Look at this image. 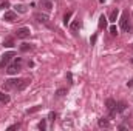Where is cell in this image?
<instances>
[{
    "mask_svg": "<svg viewBox=\"0 0 133 131\" xmlns=\"http://www.w3.org/2000/svg\"><path fill=\"white\" fill-rule=\"evenodd\" d=\"M17 83H19V80H17V79H9V80H6V82L3 83V90H5V91H9V90L16 88V86H17Z\"/></svg>",
    "mask_w": 133,
    "mask_h": 131,
    "instance_id": "277c9868",
    "label": "cell"
},
{
    "mask_svg": "<svg viewBox=\"0 0 133 131\" xmlns=\"http://www.w3.org/2000/svg\"><path fill=\"white\" fill-rule=\"evenodd\" d=\"M105 25H107V17H105V16H101V17H99V23H98L99 30L105 28Z\"/></svg>",
    "mask_w": 133,
    "mask_h": 131,
    "instance_id": "5bb4252c",
    "label": "cell"
},
{
    "mask_svg": "<svg viewBox=\"0 0 133 131\" xmlns=\"http://www.w3.org/2000/svg\"><path fill=\"white\" fill-rule=\"evenodd\" d=\"M66 79H68L70 83H74V82H73V74H71V72H66Z\"/></svg>",
    "mask_w": 133,
    "mask_h": 131,
    "instance_id": "4316f807",
    "label": "cell"
},
{
    "mask_svg": "<svg viewBox=\"0 0 133 131\" xmlns=\"http://www.w3.org/2000/svg\"><path fill=\"white\" fill-rule=\"evenodd\" d=\"M118 16H119V11H118V9H113V11L110 12V17H108V20H110L111 23H115V22L118 20Z\"/></svg>",
    "mask_w": 133,
    "mask_h": 131,
    "instance_id": "7c38bea8",
    "label": "cell"
},
{
    "mask_svg": "<svg viewBox=\"0 0 133 131\" xmlns=\"http://www.w3.org/2000/svg\"><path fill=\"white\" fill-rule=\"evenodd\" d=\"M110 34H111V35H116V34H118V28H116L115 25L110 26Z\"/></svg>",
    "mask_w": 133,
    "mask_h": 131,
    "instance_id": "603a6c76",
    "label": "cell"
},
{
    "mask_svg": "<svg viewBox=\"0 0 133 131\" xmlns=\"http://www.w3.org/2000/svg\"><path fill=\"white\" fill-rule=\"evenodd\" d=\"M99 2H101V3H104V2H105V0H99Z\"/></svg>",
    "mask_w": 133,
    "mask_h": 131,
    "instance_id": "f546056e",
    "label": "cell"
},
{
    "mask_svg": "<svg viewBox=\"0 0 133 131\" xmlns=\"http://www.w3.org/2000/svg\"><path fill=\"white\" fill-rule=\"evenodd\" d=\"M127 86H133V79L130 80V82H127Z\"/></svg>",
    "mask_w": 133,
    "mask_h": 131,
    "instance_id": "f1b7e54d",
    "label": "cell"
},
{
    "mask_svg": "<svg viewBox=\"0 0 133 131\" xmlns=\"http://www.w3.org/2000/svg\"><path fill=\"white\" fill-rule=\"evenodd\" d=\"M39 6H40L43 11H46V12H50V11L53 9V3H51V0H40V2H39Z\"/></svg>",
    "mask_w": 133,
    "mask_h": 131,
    "instance_id": "8992f818",
    "label": "cell"
},
{
    "mask_svg": "<svg viewBox=\"0 0 133 131\" xmlns=\"http://www.w3.org/2000/svg\"><path fill=\"white\" fill-rule=\"evenodd\" d=\"M125 110H127V103H125V102L116 103V113H124Z\"/></svg>",
    "mask_w": 133,
    "mask_h": 131,
    "instance_id": "4fadbf2b",
    "label": "cell"
},
{
    "mask_svg": "<svg viewBox=\"0 0 133 131\" xmlns=\"http://www.w3.org/2000/svg\"><path fill=\"white\" fill-rule=\"evenodd\" d=\"M79 26H81V23H79V19H76V20H73L71 22V25H70V30H71V33L74 34H77V31H79Z\"/></svg>",
    "mask_w": 133,
    "mask_h": 131,
    "instance_id": "30bf717a",
    "label": "cell"
},
{
    "mask_svg": "<svg viewBox=\"0 0 133 131\" xmlns=\"http://www.w3.org/2000/svg\"><path fill=\"white\" fill-rule=\"evenodd\" d=\"M37 127H39V130L45 131V130H46V120H45V119H42V120L39 122V125H37Z\"/></svg>",
    "mask_w": 133,
    "mask_h": 131,
    "instance_id": "d6986e66",
    "label": "cell"
},
{
    "mask_svg": "<svg viewBox=\"0 0 133 131\" xmlns=\"http://www.w3.org/2000/svg\"><path fill=\"white\" fill-rule=\"evenodd\" d=\"M20 65H22V59H20V57H17V59L14 60V63H12V65L8 66L6 72H8V74H11V76H12V74H17V72L20 71Z\"/></svg>",
    "mask_w": 133,
    "mask_h": 131,
    "instance_id": "6da1fadb",
    "label": "cell"
},
{
    "mask_svg": "<svg viewBox=\"0 0 133 131\" xmlns=\"http://www.w3.org/2000/svg\"><path fill=\"white\" fill-rule=\"evenodd\" d=\"M16 54L12 53V51H9V53H5L3 56H2V60H0V68H5V66H8V63L11 62V59L14 57Z\"/></svg>",
    "mask_w": 133,
    "mask_h": 131,
    "instance_id": "7a4b0ae2",
    "label": "cell"
},
{
    "mask_svg": "<svg viewBox=\"0 0 133 131\" xmlns=\"http://www.w3.org/2000/svg\"><path fill=\"white\" fill-rule=\"evenodd\" d=\"M30 28H19L17 31H16V35H17V39H26V37H30Z\"/></svg>",
    "mask_w": 133,
    "mask_h": 131,
    "instance_id": "5b68a950",
    "label": "cell"
},
{
    "mask_svg": "<svg viewBox=\"0 0 133 131\" xmlns=\"http://www.w3.org/2000/svg\"><path fill=\"white\" fill-rule=\"evenodd\" d=\"M96 39H98V35H96V34H93V35L90 37V43H91V45H95V43H96Z\"/></svg>",
    "mask_w": 133,
    "mask_h": 131,
    "instance_id": "484cf974",
    "label": "cell"
},
{
    "mask_svg": "<svg viewBox=\"0 0 133 131\" xmlns=\"http://www.w3.org/2000/svg\"><path fill=\"white\" fill-rule=\"evenodd\" d=\"M20 128V125L19 123H14V125H11V127H8V131H12V130H19Z\"/></svg>",
    "mask_w": 133,
    "mask_h": 131,
    "instance_id": "cb8c5ba5",
    "label": "cell"
},
{
    "mask_svg": "<svg viewBox=\"0 0 133 131\" xmlns=\"http://www.w3.org/2000/svg\"><path fill=\"white\" fill-rule=\"evenodd\" d=\"M3 20H6V22H14V20H17V14H16L14 11H6V12L3 14Z\"/></svg>",
    "mask_w": 133,
    "mask_h": 131,
    "instance_id": "52a82bcc",
    "label": "cell"
},
{
    "mask_svg": "<svg viewBox=\"0 0 133 131\" xmlns=\"http://www.w3.org/2000/svg\"><path fill=\"white\" fill-rule=\"evenodd\" d=\"M56 117H57V114H56V113H54V111H51V113H50V114H48V119H50V120H54V119H56Z\"/></svg>",
    "mask_w": 133,
    "mask_h": 131,
    "instance_id": "d4e9b609",
    "label": "cell"
},
{
    "mask_svg": "<svg viewBox=\"0 0 133 131\" xmlns=\"http://www.w3.org/2000/svg\"><path fill=\"white\" fill-rule=\"evenodd\" d=\"M30 49H31V46H30L28 43H22V46H20V51L26 53V51H30Z\"/></svg>",
    "mask_w": 133,
    "mask_h": 131,
    "instance_id": "44dd1931",
    "label": "cell"
},
{
    "mask_svg": "<svg viewBox=\"0 0 133 131\" xmlns=\"http://www.w3.org/2000/svg\"><path fill=\"white\" fill-rule=\"evenodd\" d=\"M66 94V88H59L57 91H56V96L57 97H62V96H65Z\"/></svg>",
    "mask_w": 133,
    "mask_h": 131,
    "instance_id": "ffe728a7",
    "label": "cell"
},
{
    "mask_svg": "<svg viewBox=\"0 0 133 131\" xmlns=\"http://www.w3.org/2000/svg\"><path fill=\"white\" fill-rule=\"evenodd\" d=\"M3 46H6V48H12V46H14V40H12V39H6V40L3 42Z\"/></svg>",
    "mask_w": 133,
    "mask_h": 131,
    "instance_id": "e0dca14e",
    "label": "cell"
},
{
    "mask_svg": "<svg viewBox=\"0 0 133 131\" xmlns=\"http://www.w3.org/2000/svg\"><path fill=\"white\" fill-rule=\"evenodd\" d=\"M8 6H9V3H8V2H3V3L0 5V8H3V9H5V8H8Z\"/></svg>",
    "mask_w": 133,
    "mask_h": 131,
    "instance_id": "83f0119b",
    "label": "cell"
},
{
    "mask_svg": "<svg viewBox=\"0 0 133 131\" xmlns=\"http://www.w3.org/2000/svg\"><path fill=\"white\" fill-rule=\"evenodd\" d=\"M14 8H16V11L20 12V14H25V12H26V6H25V5H16Z\"/></svg>",
    "mask_w": 133,
    "mask_h": 131,
    "instance_id": "9a60e30c",
    "label": "cell"
},
{
    "mask_svg": "<svg viewBox=\"0 0 133 131\" xmlns=\"http://www.w3.org/2000/svg\"><path fill=\"white\" fill-rule=\"evenodd\" d=\"M0 102H2V103H8V102H9V96L5 94V93H0Z\"/></svg>",
    "mask_w": 133,
    "mask_h": 131,
    "instance_id": "ac0fdd59",
    "label": "cell"
},
{
    "mask_svg": "<svg viewBox=\"0 0 133 131\" xmlns=\"http://www.w3.org/2000/svg\"><path fill=\"white\" fill-rule=\"evenodd\" d=\"M34 19L37 20V22H40V23H48V16L46 14H42V12H36L34 14Z\"/></svg>",
    "mask_w": 133,
    "mask_h": 131,
    "instance_id": "9c48e42d",
    "label": "cell"
},
{
    "mask_svg": "<svg viewBox=\"0 0 133 131\" xmlns=\"http://www.w3.org/2000/svg\"><path fill=\"white\" fill-rule=\"evenodd\" d=\"M129 12H122V17H121V30L122 31H129Z\"/></svg>",
    "mask_w": 133,
    "mask_h": 131,
    "instance_id": "3957f363",
    "label": "cell"
},
{
    "mask_svg": "<svg viewBox=\"0 0 133 131\" xmlns=\"http://www.w3.org/2000/svg\"><path fill=\"white\" fill-rule=\"evenodd\" d=\"M98 125H99L101 128H110V122H108V119H105V117H102L98 120Z\"/></svg>",
    "mask_w": 133,
    "mask_h": 131,
    "instance_id": "8fae6325",
    "label": "cell"
},
{
    "mask_svg": "<svg viewBox=\"0 0 133 131\" xmlns=\"http://www.w3.org/2000/svg\"><path fill=\"white\" fill-rule=\"evenodd\" d=\"M71 16H73V12H71V11L65 12V16H64V25H68V23H70V19H71Z\"/></svg>",
    "mask_w": 133,
    "mask_h": 131,
    "instance_id": "2e32d148",
    "label": "cell"
},
{
    "mask_svg": "<svg viewBox=\"0 0 133 131\" xmlns=\"http://www.w3.org/2000/svg\"><path fill=\"white\" fill-rule=\"evenodd\" d=\"M40 108H42V106H40V105H37V106H34V108H30L26 113H28V114H33V113H36V111H39Z\"/></svg>",
    "mask_w": 133,
    "mask_h": 131,
    "instance_id": "7402d4cb",
    "label": "cell"
},
{
    "mask_svg": "<svg viewBox=\"0 0 133 131\" xmlns=\"http://www.w3.org/2000/svg\"><path fill=\"white\" fill-rule=\"evenodd\" d=\"M30 82H31V79H23V80H19V83H17V86H16V90H17V91H23V90L30 85Z\"/></svg>",
    "mask_w": 133,
    "mask_h": 131,
    "instance_id": "ba28073f",
    "label": "cell"
}]
</instances>
